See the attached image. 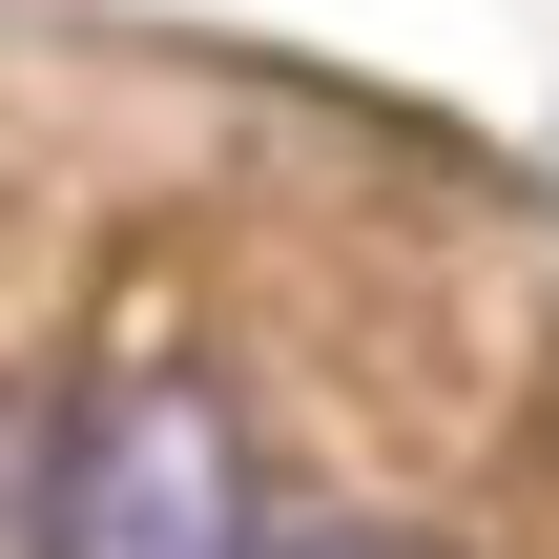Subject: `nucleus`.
Wrapping results in <instances>:
<instances>
[{"mask_svg":"<svg viewBox=\"0 0 559 559\" xmlns=\"http://www.w3.org/2000/svg\"><path fill=\"white\" fill-rule=\"evenodd\" d=\"M41 559H290V539H249V436L207 373H104L62 415Z\"/></svg>","mask_w":559,"mask_h":559,"instance_id":"f257e3e1","label":"nucleus"},{"mask_svg":"<svg viewBox=\"0 0 559 559\" xmlns=\"http://www.w3.org/2000/svg\"><path fill=\"white\" fill-rule=\"evenodd\" d=\"M290 559H394V539H373V519H311V539H290Z\"/></svg>","mask_w":559,"mask_h":559,"instance_id":"f03ea898","label":"nucleus"}]
</instances>
